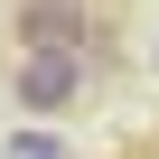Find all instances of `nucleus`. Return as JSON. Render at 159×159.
<instances>
[{"mask_svg": "<svg viewBox=\"0 0 159 159\" xmlns=\"http://www.w3.org/2000/svg\"><path fill=\"white\" fill-rule=\"evenodd\" d=\"M10 28H19V56L28 47H84L94 56V0H10Z\"/></svg>", "mask_w": 159, "mask_h": 159, "instance_id": "f03ea898", "label": "nucleus"}, {"mask_svg": "<svg viewBox=\"0 0 159 159\" xmlns=\"http://www.w3.org/2000/svg\"><path fill=\"white\" fill-rule=\"evenodd\" d=\"M10 94H19V112L66 122L75 103L94 94V56H84V47H28V56L10 66Z\"/></svg>", "mask_w": 159, "mask_h": 159, "instance_id": "f257e3e1", "label": "nucleus"}, {"mask_svg": "<svg viewBox=\"0 0 159 159\" xmlns=\"http://www.w3.org/2000/svg\"><path fill=\"white\" fill-rule=\"evenodd\" d=\"M10 159H75V140H66V122H28L10 140Z\"/></svg>", "mask_w": 159, "mask_h": 159, "instance_id": "7ed1b4c3", "label": "nucleus"}]
</instances>
